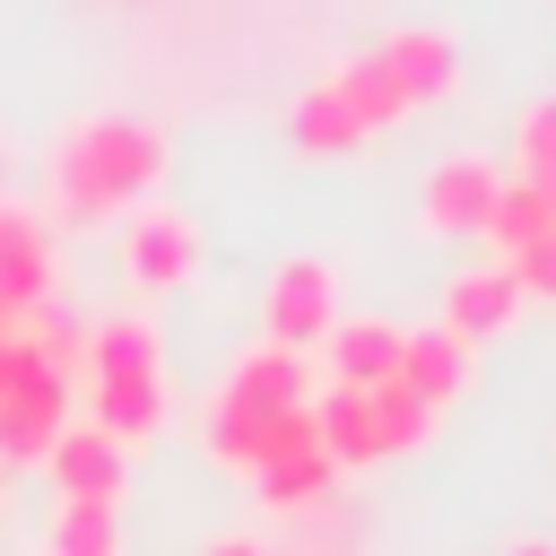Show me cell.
I'll return each instance as SVG.
<instances>
[{
    "label": "cell",
    "instance_id": "1",
    "mask_svg": "<svg viewBox=\"0 0 556 556\" xmlns=\"http://www.w3.org/2000/svg\"><path fill=\"white\" fill-rule=\"evenodd\" d=\"M156 174H165V139L148 122H113V113L78 122L52 156V217L61 226H104L122 200L156 191Z\"/></svg>",
    "mask_w": 556,
    "mask_h": 556
},
{
    "label": "cell",
    "instance_id": "2",
    "mask_svg": "<svg viewBox=\"0 0 556 556\" xmlns=\"http://www.w3.org/2000/svg\"><path fill=\"white\" fill-rule=\"evenodd\" d=\"M70 426V374H52L35 348L9 339V391H0V469H35Z\"/></svg>",
    "mask_w": 556,
    "mask_h": 556
},
{
    "label": "cell",
    "instance_id": "3",
    "mask_svg": "<svg viewBox=\"0 0 556 556\" xmlns=\"http://www.w3.org/2000/svg\"><path fill=\"white\" fill-rule=\"evenodd\" d=\"M330 321H339V278H330L321 261H287V269L269 278V348L304 356V348L330 339Z\"/></svg>",
    "mask_w": 556,
    "mask_h": 556
},
{
    "label": "cell",
    "instance_id": "4",
    "mask_svg": "<svg viewBox=\"0 0 556 556\" xmlns=\"http://www.w3.org/2000/svg\"><path fill=\"white\" fill-rule=\"evenodd\" d=\"M35 304H52V226L0 200V313L17 321Z\"/></svg>",
    "mask_w": 556,
    "mask_h": 556
},
{
    "label": "cell",
    "instance_id": "5",
    "mask_svg": "<svg viewBox=\"0 0 556 556\" xmlns=\"http://www.w3.org/2000/svg\"><path fill=\"white\" fill-rule=\"evenodd\" d=\"M130 278L148 287V295H165V287H182V278H200V226L182 217V208H148L139 226H130Z\"/></svg>",
    "mask_w": 556,
    "mask_h": 556
},
{
    "label": "cell",
    "instance_id": "6",
    "mask_svg": "<svg viewBox=\"0 0 556 556\" xmlns=\"http://www.w3.org/2000/svg\"><path fill=\"white\" fill-rule=\"evenodd\" d=\"M61 504H122V443L96 426H61V443L43 452Z\"/></svg>",
    "mask_w": 556,
    "mask_h": 556
},
{
    "label": "cell",
    "instance_id": "7",
    "mask_svg": "<svg viewBox=\"0 0 556 556\" xmlns=\"http://www.w3.org/2000/svg\"><path fill=\"white\" fill-rule=\"evenodd\" d=\"M495 191H504V174H495L486 156H443V165L426 174V226H434V235H478L486 208H495Z\"/></svg>",
    "mask_w": 556,
    "mask_h": 556
},
{
    "label": "cell",
    "instance_id": "8",
    "mask_svg": "<svg viewBox=\"0 0 556 556\" xmlns=\"http://www.w3.org/2000/svg\"><path fill=\"white\" fill-rule=\"evenodd\" d=\"M513 313H521V278H513V261L460 269V278L443 287V330H452V339H495Z\"/></svg>",
    "mask_w": 556,
    "mask_h": 556
},
{
    "label": "cell",
    "instance_id": "9",
    "mask_svg": "<svg viewBox=\"0 0 556 556\" xmlns=\"http://www.w3.org/2000/svg\"><path fill=\"white\" fill-rule=\"evenodd\" d=\"M165 417V374H87V426L113 443H148Z\"/></svg>",
    "mask_w": 556,
    "mask_h": 556
},
{
    "label": "cell",
    "instance_id": "10",
    "mask_svg": "<svg viewBox=\"0 0 556 556\" xmlns=\"http://www.w3.org/2000/svg\"><path fill=\"white\" fill-rule=\"evenodd\" d=\"M391 382L417 391L426 408L460 400V391H469V339H452L443 321H434V330H400V374H391Z\"/></svg>",
    "mask_w": 556,
    "mask_h": 556
},
{
    "label": "cell",
    "instance_id": "11",
    "mask_svg": "<svg viewBox=\"0 0 556 556\" xmlns=\"http://www.w3.org/2000/svg\"><path fill=\"white\" fill-rule=\"evenodd\" d=\"M321 356H330V382H348V391H374V382H391L400 374V330L391 321H330V339H321Z\"/></svg>",
    "mask_w": 556,
    "mask_h": 556
},
{
    "label": "cell",
    "instance_id": "12",
    "mask_svg": "<svg viewBox=\"0 0 556 556\" xmlns=\"http://www.w3.org/2000/svg\"><path fill=\"white\" fill-rule=\"evenodd\" d=\"M382 70L400 78V96H408V104H434V96H452V78H460L452 35H434V26H400V35L382 43Z\"/></svg>",
    "mask_w": 556,
    "mask_h": 556
},
{
    "label": "cell",
    "instance_id": "13",
    "mask_svg": "<svg viewBox=\"0 0 556 556\" xmlns=\"http://www.w3.org/2000/svg\"><path fill=\"white\" fill-rule=\"evenodd\" d=\"M252 478H261V504H269V513H295V521H313V513L339 504V460H330V452L269 460V469H252Z\"/></svg>",
    "mask_w": 556,
    "mask_h": 556
},
{
    "label": "cell",
    "instance_id": "14",
    "mask_svg": "<svg viewBox=\"0 0 556 556\" xmlns=\"http://www.w3.org/2000/svg\"><path fill=\"white\" fill-rule=\"evenodd\" d=\"M226 391H235L243 408H261V417H278V408H304V400H313V382H304V356H287V348H252V356L226 374Z\"/></svg>",
    "mask_w": 556,
    "mask_h": 556
},
{
    "label": "cell",
    "instance_id": "15",
    "mask_svg": "<svg viewBox=\"0 0 556 556\" xmlns=\"http://www.w3.org/2000/svg\"><path fill=\"white\" fill-rule=\"evenodd\" d=\"M330 87H339V104L356 113V130H365V139H374V130H391V122L408 113V96H400V78L382 70V52H356Z\"/></svg>",
    "mask_w": 556,
    "mask_h": 556
},
{
    "label": "cell",
    "instance_id": "16",
    "mask_svg": "<svg viewBox=\"0 0 556 556\" xmlns=\"http://www.w3.org/2000/svg\"><path fill=\"white\" fill-rule=\"evenodd\" d=\"M365 434H374V460L417 452V443L434 434V408H426L417 391H400V382H374V391H365Z\"/></svg>",
    "mask_w": 556,
    "mask_h": 556
},
{
    "label": "cell",
    "instance_id": "17",
    "mask_svg": "<svg viewBox=\"0 0 556 556\" xmlns=\"http://www.w3.org/2000/svg\"><path fill=\"white\" fill-rule=\"evenodd\" d=\"M313 434H321V452H330L339 469H365V460H374V434H365V391L330 382V391L313 400Z\"/></svg>",
    "mask_w": 556,
    "mask_h": 556
},
{
    "label": "cell",
    "instance_id": "18",
    "mask_svg": "<svg viewBox=\"0 0 556 556\" xmlns=\"http://www.w3.org/2000/svg\"><path fill=\"white\" fill-rule=\"evenodd\" d=\"M295 148H304V156H348V148H365V130H356V113L339 104V87H304V96H295Z\"/></svg>",
    "mask_w": 556,
    "mask_h": 556
},
{
    "label": "cell",
    "instance_id": "19",
    "mask_svg": "<svg viewBox=\"0 0 556 556\" xmlns=\"http://www.w3.org/2000/svg\"><path fill=\"white\" fill-rule=\"evenodd\" d=\"M478 235H495V243H504V261H513L521 243H539V235H556V217H547V191H539V182H504Z\"/></svg>",
    "mask_w": 556,
    "mask_h": 556
},
{
    "label": "cell",
    "instance_id": "20",
    "mask_svg": "<svg viewBox=\"0 0 556 556\" xmlns=\"http://www.w3.org/2000/svg\"><path fill=\"white\" fill-rule=\"evenodd\" d=\"M261 426H269V417H261V408H243L235 391H217V400H208V452H217L226 469H261Z\"/></svg>",
    "mask_w": 556,
    "mask_h": 556
},
{
    "label": "cell",
    "instance_id": "21",
    "mask_svg": "<svg viewBox=\"0 0 556 556\" xmlns=\"http://www.w3.org/2000/svg\"><path fill=\"white\" fill-rule=\"evenodd\" d=\"M52 556H122L113 504H61L52 513Z\"/></svg>",
    "mask_w": 556,
    "mask_h": 556
},
{
    "label": "cell",
    "instance_id": "22",
    "mask_svg": "<svg viewBox=\"0 0 556 556\" xmlns=\"http://www.w3.org/2000/svg\"><path fill=\"white\" fill-rule=\"evenodd\" d=\"M513 182H539V191L556 182V96L521 113V130H513Z\"/></svg>",
    "mask_w": 556,
    "mask_h": 556
},
{
    "label": "cell",
    "instance_id": "23",
    "mask_svg": "<svg viewBox=\"0 0 556 556\" xmlns=\"http://www.w3.org/2000/svg\"><path fill=\"white\" fill-rule=\"evenodd\" d=\"M513 278H521V295H556V235L521 243V252H513Z\"/></svg>",
    "mask_w": 556,
    "mask_h": 556
},
{
    "label": "cell",
    "instance_id": "24",
    "mask_svg": "<svg viewBox=\"0 0 556 556\" xmlns=\"http://www.w3.org/2000/svg\"><path fill=\"white\" fill-rule=\"evenodd\" d=\"M208 556H269V547H261V539H217Z\"/></svg>",
    "mask_w": 556,
    "mask_h": 556
},
{
    "label": "cell",
    "instance_id": "25",
    "mask_svg": "<svg viewBox=\"0 0 556 556\" xmlns=\"http://www.w3.org/2000/svg\"><path fill=\"white\" fill-rule=\"evenodd\" d=\"M513 556H556V547H547V539H521V547H513Z\"/></svg>",
    "mask_w": 556,
    "mask_h": 556
},
{
    "label": "cell",
    "instance_id": "26",
    "mask_svg": "<svg viewBox=\"0 0 556 556\" xmlns=\"http://www.w3.org/2000/svg\"><path fill=\"white\" fill-rule=\"evenodd\" d=\"M0 391H9V330H0Z\"/></svg>",
    "mask_w": 556,
    "mask_h": 556
},
{
    "label": "cell",
    "instance_id": "27",
    "mask_svg": "<svg viewBox=\"0 0 556 556\" xmlns=\"http://www.w3.org/2000/svg\"><path fill=\"white\" fill-rule=\"evenodd\" d=\"M547 217H556V182H547Z\"/></svg>",
    "mask_w": 556,
    "mask_h": 556
},
{
    "label": "cell",
    "instance_id": "28",
    "mask_svg": "<svg viewBox=\"0 0 556 556\" xmlns=\"http://www.w3.org/2000/svg\"><path fill=\"white\" fill-rule=\"evenodd\" d=\"M0 330H9V313H0Z\"/></svg>",
    "mask_w": 556,
    "mask_h": 556
}]
</instances>
